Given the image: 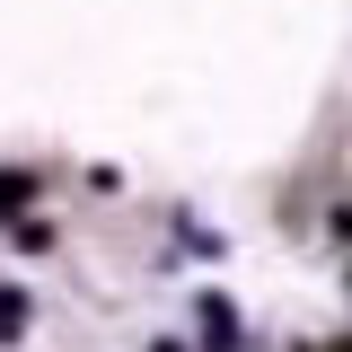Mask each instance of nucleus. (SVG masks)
<instances>
[{
  "instance_id": "obj_1",
  "label": "nucleus",
  "mask_w": 352,
  "mask_h": 352,
  "mask_svg": "<svg viewBox=\"0 0 352 352\" xmlns=\"http://www.w3.org/2000/svg\"><path fill=\"white\" fill-rule=\"evenodd\" d=\"M229 335H238V326H229V300H203V344L229 352Z\"/></svg>"
},
{
  "instance_id": "obj_2",
  "label": "nucleus",
  "mask_w": 352,
  "mask_h": 352,
  "mask_svg": "<svg viewBox=\"0 0 352 352\" xmlns=\"http://www.w3.org/2000/svg\"><path fill=\"white\" fill-rule=\"evenodd\" d=\"M18 203H27V176H18V168H0V212H18Z\"/></svg>"
}]
</instances>
